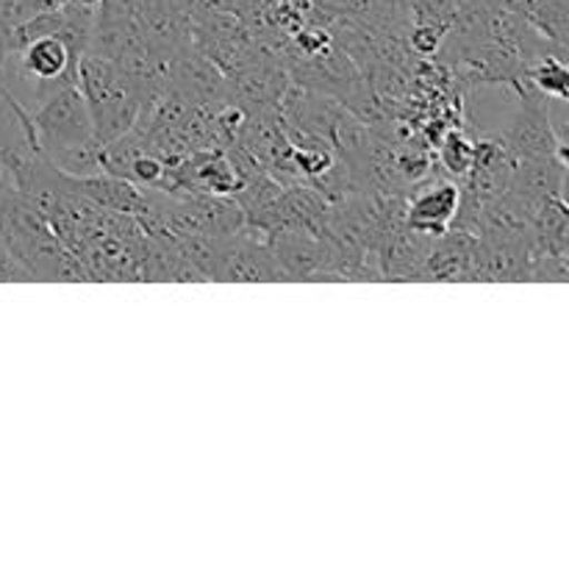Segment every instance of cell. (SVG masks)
Listing matches in <instances>:
<instances>
[{"label":"cell","mask_w":569,"mask_h":569,"mask_svg":"<svg viewBox=\"0 0 569 569\" xmlns=\"http://www.w3.org/2000/svg\"><path fill=\"white\" fill-rule=\"evenodd\" d=\"M0 239L31 281H81L89 278L81 261L61 244L48 217L0 178Z\"/></svg>","instance_id":"1"},{"label":"cell","mask_w":569,"mask_h":569,"mask_svg":"<svg viewBox=\"0 0 569 569\" xmlns=\"http://www.w3.org/2000/svg\"><path fill=\"white\" fill-rule=\"evenodd\" d=\"M461 198H465V189L456 187V183H437V187L426 189L411 200L406 228L422 233V237H442L459 217Z\"/></svg>","instance_id":"2"},{"label":"cell","mask_w":569,"mask_h":569,"mask_svg":"<svg viewBox=\"0 0 569 569\" xmlns=\"http://www.w3.org/2000/svg\"><path fill=\"white\" fill-rule=\"evenodd\" d=\"M528 87L539 94V98L550 100H567V83L569 72L565 64V53H542L537 56L533 64H528L526 70Z\"/></svg>","instance_id":"3"},{"label":"cell","mask_w":569,"mask_h":569,"mask_svg":"<svg viewBox=\"0 0 569 569\" xmlns=\"http://www.w3.org/2000/svg\"><path fill=\"white\" fill-rule=\"evenodd\" d=\"M472 161H476V148L465 137H459V133H450L442 144V164L453 176H465V172H470Z\"/></svg>","instance_id":"4"},{"label":"cell","mask_w":569,"mask_h":569,"mask_svg":"<svg viewBox=\"0 0 569 569\" xmlns=\"http://www.w3.org/2000/svg\"><path fill=\"white\" fill-rule=\"evenodd\" d=\"M445 37H448V28L437 26V22L417 20V26L411 28V48H415L417 56H437Z\"/></svg>","instance_id":"5"}]
</instances>
